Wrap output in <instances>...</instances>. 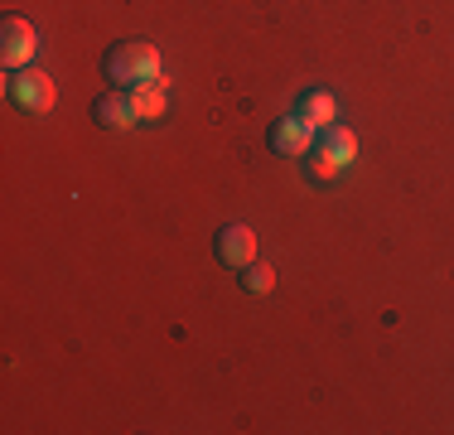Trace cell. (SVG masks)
<instances>
[{"label": "cell", "instance_id": "cell-2", "mask_svg": "<svg viewBox=\"0 0 454 435\" xmlns=\"http://www.w3.org/2000/svg\"><path fill=\"white\" fill-rule=\"evenodd\" d=\"M10 102L29 116H44L53 107V78L39 68H15V78H10Z\"/></svg>", "mask_w": 454, "mask_h": 435}, {"label": "cell", "instance_id": "cell-10", "mask_svg": "<svg viewBox=\"0 0 454 435\" xmlns=\"http://www.w3.org/2000/svg\"><path fill=\"white\" fill-rule=\"evenodd\" d=\"M242 290H247V296H271V290H276V271L266 266V261H262V266H256V261H252V266H242Z\"/></svg>", "mask_w": 454, "mask_h": 435}, {"label": "cell", "instance_id": "cell-3", "mask_svg": "<svg viewBox=\"0 0 454 435\" xmlns=\"http://www.w3.org/2000/svg\"><path fill=\"white\" fill-rule=\"evenodd\" d=\"M35 49H39V29L29 25L25 15H10L5 25H0V63H5V68H29Z\"/></svg>", "mask_w": 454, "mask_h": 435}, {"label": "cell", "instance_id": "cell-9", "mask_svg": "<svg viewBox=\"0 0 454 435\" xmlns=\"http://www.w3.org/2000/svg\"><path fill=\"white\" fill-rule=\"evenodd\" d=\"M295 116H300V122H309L315 130H324V126H333V116H339V107H333V97L324 92V87H309V92L300 97Z\"/></svg>", "mask_w": 454, "mask_h": 435}, {"label": "cell", "instance_id": "cell-5", "mask_svg": "<svg viewBox=\"0 0 454 435\" xmlns=\"http://www.w3.org/2000/svg\"><path fill=\"white\" fill-rule=\"evenodd\" d=\"M266 140H271L276 155H309V150H315V126L300 122V116H286V122L271 126Z\"/></svg>", "mask_w": 454, "mask_h": 435}, {"label": "cell", "instance_id": "cell-6", "mask_svg": "<svg viewBox=\"0 0 454 435\" xmlns=\"http://www.w3.org/2000/svg\"><path fill=\"white\" fill-rule=\"evenodd\" d=\"M319 155L333 160V165H353V155H358V136H353L348 126H324L319 130Z\"/></svg>", "mask_w": 454, "mask_h": 435}, {"label": "cell", "instance_id": "cell-1", "mask_svg": "<svg viewBox=\"0 0 454 435\" xmlns=\"http://www.w3.org/2000/svg\"><path fill=\"white\" fill-rule=\"evenodd\" d=\"M106 78L116 87H140V83H155L160 78V49L150 39H121L106 49L102 59Z\"/></svg>", "mask_w": 454, "mask_h": 435}, {"label": "cell", "instance_id": "cell-4", "mask_svg": "<svg viewBox=\"0 0 454 435\" xmlns=\"http://www.w3.org/2000/svg\"><path fill=\"white\" fill-rule=\"evenodd\" d=\"M213 252H218L227 266H252L256 261V233L247 223H227L218 237H213Z\"/></svg>", "mask_w": 454, "mask_h": 435}, {"label": "cell", "instance_id": "cell-8", "mask_svg": "<svg viewBox=\"0 0 454 435\" xmlns=\"http://www.w3.org/2000/svg\"><path fill=\"white\" fill-rule=\"evenodd\" d=\"M92 122H97V126H112V130L131 126V122H136L131 97H121V92H102V97L92 102Z\"/></svg>", "mask_w": 454, "mask_h": 435}, {"label": "cell", "instance_id": "cell-7", "mask_svg": "<svg viewBox=\"0 0 454 435\" xmlns=\"http://www.w3.org/2000/svg\"><path fill=\"white\" fill-rule=\"evenodd\" d=\"M131 112H136V122H160L165 116V73L155 83L131 87Z\"/></svg>", "mask_w": 454, "mask_h": 435}, {"label": "cell", "instance_id": "cell-11", "mask_svg": "<svg viewBox=\"0 0 454 435\" xmlns=\"http://www.w3.org/2000/svg\"><path fill=\"white\" fill-rule=\"evenodd\" d=\"M309 174H315V179H329V174H339V165H333V160H324L319 150H315V160H309Z\"/></svg>", "mask_w": 454, "mask_h": 435}]
</instances>
